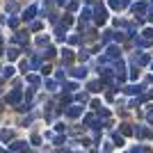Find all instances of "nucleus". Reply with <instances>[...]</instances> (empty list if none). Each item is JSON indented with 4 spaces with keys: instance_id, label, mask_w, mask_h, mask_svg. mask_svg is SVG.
I'll return each instance as SVG.
<instances>
[{
    "instance_id": "f257e3e1",
    "label": "nucleus",
    "mask_w": 153,
    "mask_h": 153,
    "mask_svg": "<svg viewBox=\"0 0 153 153\" xmlns=\"http://www.w3.org/2000/svg\"><path fill=\"white\" fill-rule=\"evenodd\" d=\"M9 101H12V103H19L21 101V91H12V94H9Z\"/></svg>"
},
{
    "instance_id": "f03ea898",
    "label": "nucleus",
    "mask_w": 153,
    "mask_h": 153,
    "mask_svg": "<svg viewBox=\"0 0 153 153\" xmlns=\"http://www.w3.org/2000/svg\"><path fill=\"white\" fill-rule=\"evenodd\" d=\"M7 55H9V59H16V57H19V51H16V48H9Z\"/></svg>"
},
{
    "instance_id": "7ed1b4c3",
    "label": "nucleus",
    "mask_w": 153,
    "mask_h": 153,
    "mask_svg": "<svg viewBox=\"0 0 153 153\" xmlns=\"http://www.w3.org/2000/svg\"><path fill=\"white\" fill-rule=\"evenodd\" d=\"M32 16H34V7H30V9H27V12H25V16H23V19H32Z\"/></svg>"
},
{
    "instance_id": "20e7f679",
    "label": "nucleus",
    "mask_w": 153,
    "mask_h": 153,
    "mask_svg": "<svg viewBox=\"0 0 153 153\" xmlns=\"http://www.w3.org/2000/svg\"><path fill=\"white\" fill-rule=\"evenodd\" d=\"M16 9H19V7H16V2H9V5H7V12H16Z\"/></svg>"
},
{
    "instance_id": "39448f33",
    "label": "nucleus",
    "mask_w": 153,
    "mask_h": 153,
    "mask_svg": "<svg viewBox=\"0 0 153 153\" xmlns=\"http://www.w3.org/2000/svg\"><path fill=\"white\" fill-rule=\"evenodd\" d=\"M5 76H7V78L14 76V66H7V69H5Z\"/></svg>"
}]
</instances>
